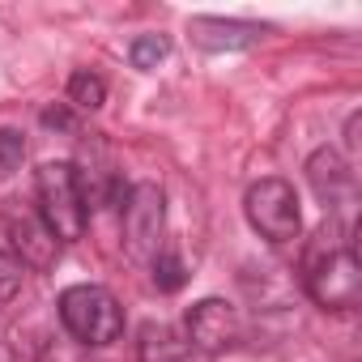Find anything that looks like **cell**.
I'll list each match as a JSON object with an SVG mask.
<instances>
[{
  "label": "cell",
  "mask_w": 362,
  "mask_h": 362,
  "mask_svg": "<svg viewBox=\"0 0 362 362\" xmlns=\"http://www.w3.org/2000/svg\"><path fill=\"white\" fill-rule=\"evenodd\" d=\"M303 286L324 311H349L362 298V264L354 252V226L349 222H328L307 256H303Z\"/></svg>",
  "instance_id": "cell-1"
},
{
  "label": "cell",
  "mask_w": 362,
  "mask_h": 362,
  "mask_svg": "<svg viewBox=\"0 0 362 362\" xmlns=\"http://www.w3.org/2000/svg\"><path fill=\"white\" fill-rule=\"evenodd\" d=\"M35 192H39V218L47 222V230L60 243L81 239L86 222H90V205H86V188H81V170L69 162H47L35 175Z\"/></svg>",
  "instance_id": "cell-2"
},
{
  "label": "cell",
  "mask_w": 362,
  "mask_h": 362,
  "mask_svg": "<svg viewBox=\"0 0 362 362\" xmlns=\"http://www.w3.org/2000/svg\"><path fill=\"white\" fill-rule=\"evenodd\" d=\"M60 324L81 345H111L124 337V307L107 286H69L60 294Z\"/></svg>",
  "instance_id": "cell-3"
},
{
  "label": "cell",
  "mask_w": 362,
  "mask_h": 362,
  "mask_svg": "<svg viewBox=\"0 0 362 362\" xmlns=\"http://www.w3.org/2000/svg\"><path fill=\"white\" fill-rule=\"evenodd\" d=\"M247 222L256 235H264L269 243H290L298 239V226H303V214H298V197L286 179H260V184L247 188Z\"/></svg>",
  "instance_id": "cell-4"
},
{
  "label": "cell",
  "mask_w": 362,
  "mask_h": 362,
  "mask_svg": "<svg viewBox=\"0 0 362 362\" xmlns=\"http://www.w3.org/2000/svg\"><path fill=\"white\" fill-rule=\"evenodd\" d=\"M162 230H166V201L153 184L128 188L124 201V239L136 260H153L162 252Z\"/></svg>",
  "instance_id": "cell-5"
},
{
  "label": "cell",
  "mask_w": 362,
  "mask_h": 362,
  "mask_svg": "<svg viewBox=\"0 0 362 362\" xmlns=\"http://www.w3.org/2000/svg\"><path fill=\"white\" fill-rule=\"evenodd\" d=\"M184 337L205 354H226L239 341V315L226 298H201L184 315Z\"/></svg>",
  "instance_id": "cell-6"
},
{
  "label": "cell",
  "mask_w": 362,
  "mask_h": 362,
  "mask_svg": "<svg viewBox=\"0 0 362 362\" xmlns=\"http://www.w3.org/2000/svg\"><path fill=\"white\" fill-rule=\"evenodd\" d=\"M9 235H13V256L22 260V269H52L56 264L60 239L47 230V222L39 214H13Z\"/></svg>",
  "instance_id": "cell-7"
},
{
  "label": "cell",
  "mask_w": 362,
  "mask_h": 362,
  "mask_svg": "<svg viewBox=\"0 0 362 362\" xmlns=\"http://www.w3.org/2000/svg\"><path fill=\"white\" fill-rule=\"evenodd\" d=\"M307 179H311L315 197H320L328 209L354 205V170H349V162H345L337 149H315L311 162H307Z\"/></svg>",
  "instance_id": "cell-8"
},
{
  "label": "cell",
  "mask_w": 362,
  "mask_h": 362,
  "mask_svg": "<svg viewBox=\"0 0 362 362\" xmlns=\"http://www.w3.org/2000/svg\"><path fill=\"white\" fill-rule=\"evenodd\" d=\"M188 35L205 52H243V47H256L269 30L256 22H235V18H192Z\"/></svg>",
  "instance_id": "cell-9"
},
{
  "label": "cell",
  "mask_w": 362,
  "mask_h": 362,
  "mask_svg": "<svg viewBox=\"0 0 362 362\" xmlns=\"http://www.w3.org/2000/svg\"><path fill=\"white\" fill-rule=\"evenodd\" d=\"M192 345L170 324H145L136 332V362H188Z\"/></svg>",
  "instance_id": "cell-10"
},
{
  "label": "cell",
  "mask_w": 362,
  "mask_h": 362,
  "mask_svg": "<svg viewBox=\"0 0 362 362\" xmlns=\"http://www.w3.org/2000/svg\"><path fill=\"white\" fill-rule=\"evenodd\" d=\"M69 103L73 107H81V111H98L103 103H107V81L98 77V73H73L69 77Z\"/></svg>",
  "instance_id": "cell-11"
},
{
  "label": "cell",
  "mask_w": 362,
  "mask_h": 362,
  "mask_svg": "<svg viewBox=\"0 0 362 362\" xmlns=\"http://www.w3.org/2000/svg\"><path fill=\"white\" fill-rule=\"evenodd\" d=\"M166 56H170V39H166V35H136L132 47H128V60H132V69H141V73L158 69Z\"/></svg>",
  "instance_id": "cell-12"
},
{
  "label": "cell",
  "mask_w": 362,
  "mask_h": 362,
  "mask_svg": "<svg viewBox=\"0 0 362 362\" xmlns=\"http://www.w3.org/2000/svg\"><path fill=\"white\" fill-rule=\"evenodd\" d=\"M184 281H188V269H184V260H179L175 252H158V256H153V286H158V290L175 294Z\"/></svg>",
  "instance_id": "cell-13"
},
{
  "label": "cell",
  "mask_w": 362,
  "mask_h": 362,
  "mask_svg": "<svg viewBox=\"0 0 362 362\" xmlns=\"http://www.w3.org/2000/svg\"><path fill=\"white\" fill-rule=\"evenodd\" d=\"M22 158H26V136L18 128H0V175L18 170Z\"/></svg>",
  "instance_id": "cell-14"
},
{
  "label": "cell",
  "mask_w": 362,
  "mask_h": 362,
  "mask_svg": "<svg viewBox=\"0 0 362 362\" xmlns=\"http://www.w3.org/2000/svg\"><path fill=\"white\" fill-rule=\"evenodd\" d=\"M22 277H26L22 260H18L13 252H0V303L18 298V290H22Z\"/></svg>",
  "instance_id": "cell-15"
},
{
  "label": "cell",
  "mask_w": 362,
  "mask_h": 362,
  "mask_svg": "<svg viewBox=\"0 0 362 362\" xmlns=\"http://www.w3.org/2000/svg\"><path fill=\"white\" fill-rule=\"evenodd\" d=\"M43 124L47 128H73V111L69 107H47L43 111Z\"/></svg>",
  "instance_id": "cell-16"
},
{
  "label": "cell",
  "mask_w": 362,
  "mask_h": 362,
  "mask_svg": "<svg viewBox=\"0 0 362 362\" xmlns=\"http://www.w3.org/2000/svg\"><path fill=\"white\" fill-rule=\"evenodd\" d=\"M0 362H18V345L9 341V332H5V324H0Z\"/></svg>",
  "instance_id": "cell-17"
}]
</instances>
